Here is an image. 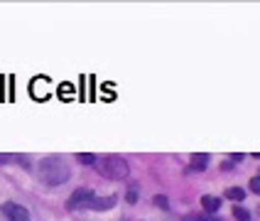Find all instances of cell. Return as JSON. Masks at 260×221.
<instances>
[{
    "label": "cell",
    "mask_w": 260,
    "mask_h": 221,
    "mask_svg": "<svg viewBox=\"0 0 260 221\" xmlns=\"http://www.w3.org/2000/svg\"><path fill=\"white\" fill-rule=\"evenodd\" d=\"M37 172H40V179H42L44 184H49V187L64 184L69 179V175H72L69 165L61 160V157H44L40 162V167H37Z\"/></svg>",
    "instance_id": "obj_1"
},
{
    "label": "cell",
    "mask_w": 260,
    "mask_h": 221,
    "mask_svg": "<svg viewBox=\"0 0 260 221\" xmlns=\"http://www.w3.org/2000/svg\"><path fill=\"white\" fill-rule=\"evenodd\" d=\"M96 170L101 172L106 179H125L130 172L128 162L123 160L120 155H106L96 160Z\"/></svg>",
    "instance_id": "obj_2"
},
{
    "label": "cell",
    "mask_w": 260,
    "mask_h": 221,
    "mask_svg": "<svg viewBox=\"0 0 260 221\" xmlns=\"http://www.w3.org/2000/svg\"><path fill=\"white\" fill-rule=\"evenodd\" d=\"M93 197H96V192L91 190V187H79V190L69 197L67 206H69V209H88V204L93 202Z\"/></svg>",
    "instance_id": "obj_3"
},
{
    "label": "cell",
    "mask_w": 260,
    "mask_h": 221,
    "mask_svg": "<svg viewBox=\"0 0 260 221\" xmlns=\"http://www.w3.org/2000/svg\"><path fill=\"white\" fill-rule=\"evenodd\" d=\"M3 211H5V216L10 221H29V214L25 206L20 204H13V202H8V204L3 206Z\"/></svg>",
    "instance_id": "obj_4"
},
{
    "label": "cell",
    "mask_w": 260,
    "mask_h": 221,
    "mask_svg": "<svg viewBox=\"0 0 260 221\" xmlns=\"http://www.w3.org/2000/svg\"><path fill=\"white\" fill-rule=\"evenodd\" d=\"M116 206V197H93V202L88 204V209H96V211H106Z\"/></svg>",
    "instance_id": "obj_5"
},
{
    "label": "cell",
    "mask_w": 260,
    "mask_h": 221,
    "mask_svg": "<svg viewBox=\"0 0 260 221\" xmlns=\"http://www.w3.org/2000/svg\"><path fill=\"white\" fill-rule=\"evenodd\" d=\"M202 206L209 211V214H214L218 206H221V199H218V197H211V194H204V197H202Z\"/></svg>",
    "instance_id": "obj_6"
},
{
    "label": "cell",
    "mask_w": 260,
    "mask_h": 221,
    "mask_svg": "<svg viewBox=\"0 0 260 221\" xmlns=\"http://www.w3.org/2000/svg\"><path fill=\"white\" fill-rule=\"evenodd\" d=\"M206 165H209V155H204V152H197V155H191V170L202 172V170H206Z\"/></svg>",
    "instance_id": "obj_7"
},
{
    "label": "cell",
    "mask_w": 260,
    "mask_h": 221,
    "mask_svg": "<svg viewBox=\"0 0 260 221\" xmlns=\"http://www.w3.org/2000/svg\"><path fill=\"white\" fill-rule=\"evenodd\" d=\"M226 199L243 202V199H246V190H243V187H229V190H226Z\"/></svg>",
    "instance_id": "obj_8"
},
{
    "label": "cell",
    "mask_w": 260,
    "mask_h": 221,
    "mask_svg": "<svg viewBox=\"0 0 260 221\" xmlns=\"http://www.w3.org/2000/svg\"><path fill=\"white\" fill-rule=\"evenodd\" d=\"M233 216L238 221H250V211L243 209V206H233Z\"/></svg>",
    "instance_id": "obj_9"
},
{
    "label": "cell",
    "mask_w": 260,
    "mask_h": 221,
    "mask_svg": "<svg viewBox=\"0 0 260 221\" xmlns=\"http://www.w3.org/2000/svg\"><path fill=\"white\" fill-rule=\"evenodd\" d=\"M96 160H99V157L91 155V152H81V155H79V162H81V165H96Z\"/></svg>",
    "instance_id": "obj_10"
},
{
    "label": "cell",
    "mask_w": 260,
    "mask_h": 221,
    "mask_svg": "<svg viewBox=\"0 0 260 221\" xmlns=\"http://www.w3.org/2000/svg\"><path fill=\"white\" fill-rule=\"evenodd\" d=\"M152 202H155V206H159V209H170V202H167V197H162V194H157V197H155Z\"/></svg>",
    "instance_id": "obj_11"
},
{
    "label": "cell",
    "mask_w": 260,
    "mask_h": 221,
    "mask_svg": "<svg viewBox=\"0 0 260 221\" xmlns=\"http://www.w3.org/2000/svg\"><path fill=\"white\" fill-rule=\"evenodd\" d=\"M250 190L255 192V194H260V175H258V177H253V179H250Z\"/></svg>",
    "instance_id": "obj_12"
},
{
    "label": "cell",
    "mask_w": 260,
    "mask_h": 221,
    "mask_svg": "<svg viewBox=\"0 0 260 221\" xmlns=\"http://www.w3.org/2000/svg\"><path fill=\"white\" fill-rule=\"evenodd\" d=\"M128 202H130V204H135V202H138V190H130L128 192Z\"/></svg>",
    "instance_id": "obj_13"
},
{
    "label": "cell",
    "mask_w": 260,
    "mask_h": 221,
    "mask_svg": "<svg viewBox=\"0 0 260 221\" xmlns=\"http://www.w3.org/2000/svg\"><path fill=\"white\" fill-rule=\"evenodd\" d=\"M187 221H206V219H204V216H199V214H189Z\"/></svg>",
    "instance_id": "obj_14"
},
{
    "label": "cell",
    "mask_w": 260,
    "mask_h": 221,
    "mask_svg": "<svg viewBox=\"0 0 260 221\" xmlns=\"http://www.w3.org/2000/svg\"><path fill=\"white\" fill-rule=\"evenodd\" d=\"M10 160H17V157H13V155H0V162H10Z\"/></svg>",
    "instance_id": "obj_15"
},
{
    "label": "cell",
    "mask_w": 260,
    "mask_h": 221,
    "mask_svg": "<svg viewBox=\"0 0 260 221\" xmlns=\"http://www.w3.org/2000/svg\"><path fill=\"white\" fill-rule=\"evenodd\" d=\"M209 221H223V219H218V216H216V219H209Z\"/></svg>",
    "instance_id": "obj_16"
}]
</instances>
